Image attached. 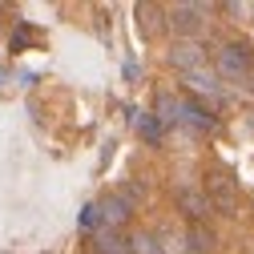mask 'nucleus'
<instances>
[{"label":"nucleus","instance_id":"f257e3e1","mask_svg":"<svg viewBox=\"0 0 254 254\" xmlns=\"http://www.w3.org/2000/svg\"><path fill=\"white\" fill-rule=\"evenodd\" d=\"M202 194H206L210 210H214V206H218L222 214H234V210H238V186L230 182V174H206Z\"/></svg>","mask_w":254,"mask_h":254},{"label":"nucleus","instance_id":"f03ea898","mask_svg":"<svg viewBox=\"0 0 254 254\" xmlns=\"http://www.w3.org/2000/svg\"><path fill=\"white\" fill-rule=\"evenodd\" d=\"M250 69H254V49L246 41L222 45V53H218V73L222 77H246Z\"/></svg>","mask_w":254,"mask_h":254},{"label":"nucleus","instance_id":"7ed1b4c3","mask_svg":"<svg viewBox=\"0 0 254 254\" xmlns=\"http://www.w3.org/2000/svg\"><path fill=\"white\" fill-rule=\"evenodd\" d=\"M206 4H174L170 8V24L174 33H182V41H198V28L206 24Z\"/></svg>","mask_w":254,"mask_h":254},{"label":"nucleus","instance_id":"20e7f679","mask_svg":"<svg viewBox=\"0 0 254 254\" xmlns=\"http://www.w3.org/2000/svg\"><path fill=\"white\" fill-rule=\"evenodd\" d=\"M93 210H97V222H101L105 230L125 226V222H129V214H133L129 198H121V194H109V198H101V202H93Z\"/></svg>","mask_w":254,"mask_h":254},{"label":"nucleus","instance_id":"39448f33","mask_svg":"<svg viewBox=\"0 0 254 254\" xmlns=\"http://www.w3.org/2000/svg\"><path fill=\"white\" fill-rule=\"evenodd\" d=\"M170 65L182 69V73H194V69H206V49L198 41H178L170 49Z\"/></svg>","mask_w":254,"mask_h":254},{"label":"nucleus","instance_id":"423d86ee","mask_svg":"<svg viewBox=\"0 0 254 254\" xmlns=\"http://www.w3.org/2000/svg\"><path fill=\"white\" fill-rule=\"evenodd\" d=\"M178 206L190 218V226H202V218L210 214V202H206L202 190H178Z\"/></svg>","mask_w":254,"mask_h":254},{"label":"nucleus","instance_id":"0eeeda50","mask_svg":"<svg viewBox=\"0 0 254 254\" xmlns=\"http://www.w3.org/2000/svg\"><path fill=\"white\" fill-rule=\"evenodd\" d=\"M178 125H190L194 133H210V129H218L214 113L202 109V105H194V101H182V121H178Z\"/></svg>","mask_w":254,"mask_h":254},{"label":"nucleus","instance_id":"6e6552de","mask_svg":"<svg viewBox=\"0 0 254 254\" xmlns=\"http://www.w3.org/2000/svg\"><path fill=\"white\" fill-rule=\"evenodd\" d=\"M153 117H157V125H178L182 121V97H174V93H157V109H153Z\"/></svg>","mask_w":254,"mask_h":254},{"label":"nucleus","instance_id":"1a4fd4ad","mask_svg":"<svg viewBox=\"0 0 254 254\" xmlns=\"http://www.w3.org/2000/svg\"><path fill=\"white\" fill-rule=\"evenodd\" d=\"M93 246H97V254H129V242H125L117 230H105V226H97Z\"/></svg>","mask_w":254,"mask_h":254},{"label":"nucleus","instance_id":"9d476101","mask_svg":"<svg viewBox=\"0 0 254 254\" xmlns=\"http://www.w3.org/2000/svg\"><path fill=\"white\" fill-rule=\"evenodd\" d=\"M186 85L194 89V93H202V97H222V89H218V77L214 73H206V69H194V73H186Z\"/></svg>","mask_w":254,"mask_h":254},{"label":"nucleus","instance_id":"9b49d317","mask_svg":"<svg viewBox=\"0 0 254 254\" xmlns=\"http://www.w3.org/2000/svg\"><path fill=\"white\" fill-rule=\"evenodd\" d=\"M133 129H137L149 145H157V141H162V133H166L162 125H157V117H153V113H133Z\"/></svg>","mask_w":254,"mask_h":254},{"label":"nucleus","instance_id":"f8f14e48","mask_svg":"<svg viewBox=\"0 0 254 254\" xmlns=\"http://www.w3.org/2000/svg\"><path fill=\"white\" fill-rule=\"evenodd\" d=\"M186 242H190V254H214V234L206 226H190Z\"/></svg>","mask_w":254,"mask_h":254},{"label":"nucleus","instance_id":"ddd939ff","mask_svg":"<svg viewBox=\"0 0 254 254\" xmlns=\"http://www.w3.org/2000/svg\"><path fill=\"white\" fill-rule=\"evenodd\" d=\"M129 254H166V250L157 246L153 234H137V238H129Z\"/></svg>","mask_w":254,"mask_h":254},{"label":"nucleus","instance_id":"4468645a","mask_svg":"<svg viewBox=\"0 0 254 254\" xmlns=\"http://www.w3.org/2000/svg\"><path fill=\"white\" fill-rule=\"evenodd\" d=\"M81 226H85V230H97V226H101V222H97V210H93V202L81 210Z\"/></svg>","mask_w":254,"mask_h":254},{"label":"nucleus","instance_id":"2eb2a0df","mask_svg":"<svg viewBox=\"0 0 254 254\" xmlns=\"http://www.w3.org/2000/svg\"><path fill=\"white\" fill-rule=\"evenodd\" d=\"M28 41H41V37H37L33 28H28V24H20V33H16V41H12V49H20V45H28Z\"/></svg>","mask_w":254,"mask_h":254}]
</instances>
